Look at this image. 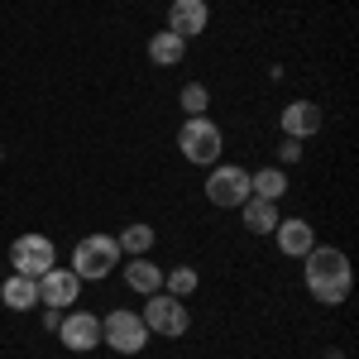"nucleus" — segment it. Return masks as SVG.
<instances>
[{
    "label": "nucleus",
    "instance_id": "obj_1",
    "mask_svg": "<svg viewBox=\"0 0 359 359\" xmlns=\"http://www.w3.org/2000/svg\"><path fill=\"white\" fill-rule=\"evenodd\" d=\"M306 259V292L326 306H340L350 297V259L340 249H311Z\"/></svg>",
    "mask_w": 359,
    "mask_h": 359
},
{
    "label": "nucleus",
    "instance_id": "obj_2",
    "mask_svg": "<svg viewBox=\"0 0 359 359\" xmlns=\"http://www.w3.org/2000/svg\"><path fill=\"white\" fill-rule=\"evenodd\" d=\"M177 149H182V158L196 163V168L216 163V158H221V149H225L221 125H216V120H206V115H187V125L177 130Z\"/></svg>",
    "mask_w": 359,
    "mask_h": 359
},
{
    "label": "nucleus",
    "instance_id": "obj_3",
    "mask_svg": "<svg viewBox=\"0 0 359 359\" xmlns=\"http://www.w3.org/2000/svg\"><path fill=\"white\" fill-rule=\"evenodd\" d=\"M120 259H125V254L115 245V235H86V240H77V249H72V273L101 283V278L115 273Z\"/></svg>",
    "mask_w": 359,
    "mask_h": 359
},
{
    "label": "nucleus",
    "instance_id": "obj_4",
    "mask_svg": "<svg viewBox=\"0 0 359 359\" xmlns=\"http://www.w3.org/2000/svg\"><path fill=\"white\" fill-rule=\"evenodd\" d=\"M101 340L111 345L115 355H139V350L149 345V326H144V316H139V311L115 306L111 316L101 321Z\"/></svg>",
    "mask_w": 359,
    "mask_h": 359
},
{
    "label": "nucleus",
    "instance_id": "obj_5",
    "mask_svg": "<svg viewBox=\"0 0 359 359\" xmlns=\"http://www.w3.org/2000/svg\"><path fill=\"white\" fill-rule=\"evenodd\" d=\"M144 326H149V335H187V326H192V316H187V306H182V297H163V292H149V302H144Z\"/></svg>",
    "mask_w": 359,
    "mask_h": 359
},
{
    "label": "nucleus",
    "instance_id": "obj_6",
    "mask_svg": "<svg viewBox=\"0 0 359 359\" xmlns=\"http://www.w3.org/2000/svg\"><path fill=\"white\" fill-rule=\"evenodd\" d=\"M10 264H15V273H25V278H43L57 264V249L48 235H20L10 245Z\"/></svg>",
    "mask_w": 359,
    "mask_h": 359
},
{
    "label": "nucleus",
    "instance_id": "obj_7",
    "mask_svg": "<svg viewBox=\"0 0 359 359\" xmlns=\"http://www.w3.org/2000/svg\"><path fill=\"white\" fill-rule=\"evenodd\" d=\"M206 201L211 206H245L249 201V172L235 163H221L206 177Z\"/></svg>",
    "mask_w": 359,
    "mask_h": 359
},
{
    "label": "nucleus",
    "instance_id": "obj_8",
    "mask_svg": "<svg viewBox=\"0 0 359 359\" xmlns=\"http://www.w3.org/2000/svg\"><path fill=\"white\" fill-rule=\"evenodd\" d=\"M57 340H62V350H96L101 345V316H91V311H67L62 316V326H57Z\"/></svg>",
    "mask_w": 359,
    "mask_h": 359
},
{
    "label": "nucleus",
    "instance_id": "obj_9",
    "mask_svg": "<svg viewBox=\"0 0 359 359\" xmlns=\"http://www.w3.org/2000/svg\"><path fill=\"white\" fill-rule=\"evenodd\" d=\"M34 283H39V302L57 306V311H62V306H72V302H77V292H82V278L72 273V269H57V264L43 278H34Z\"/></svg>",
    "mask_w": 359,
    "mask_h": 359
},
{
    "label": "nucleus",
    "instance_id": "obj_10",
    "mask_svg": "<svg viewBox=\"0 0 359 359\" xmlns=\"http://www.w3.org/2000/svg\"><path fill=\"white\" fill-rule=\"evenodd\" d=\"M206 20H211V5L206 0H172L168 5V29L182 34V39H196L206 29Z\"/></svg>",
    "mask_w": 359,
    "mask_h": 359
},
{
    "label": "nucleus",
    "instance_id": "obj_11",
    "mask_svg": "<svg viewBox=\"0 0 359 359\" xmlns=\"http://www.w3.org/2000/svg\"><path fill=\"white\" fill-rule=\"evenodd\" d=\"M273 240H278V249L287 254V259H302V254H311L316 249V235H311V221H278L273 225Z\"/></svg>",
    "mask_w": 359,
    "mask_h": 359
},
{
    "label": "nucleus",
    "instance_id": "obj_12",
    "mask_svg": "<svg viewBox=\"0 0 359 359\" xmlns=\"http://www.w3.org/2000/svg\"><path fill=\"white\" fill-rule=\"evenodd\" d=\"M321 130V106L316 101H292L283 106V135L287 139H311Z\"/></svg>",
    "mask_w": 359,
    "mask_h": 359
},
{
    "label": "nucleus",
    "instance_id": "obj_13",
    "mask_svg": "<svg viewBox=\"0 0 359 359\" xmlns=\"http://www.w3.org/2000/svg\"><path fill=\"white\" fill-rule=\"evenodd\" d=\"M240 216H245L249 235H273V225L283 221L278 216V201H264V196H249L245 206H240Z\"/></svg>",
    "mask_w": 359,
    "mask_h": 359
},
{
    "label": "nucleus",
    "instance_id": "obj_14",
    "mask_svg": "<svg viewBox=\"0 0 359 359\" xmlns=\"http://www.w3.org/2000/svg\"><path fill=\"white\" fill-rule=\"evenodd\" d=\"M125 283L135 287L139 297H149V292H158V287H163V273H158V264H154V259H144V254H139V259H125Z\"/></svg>",
    "mask_w": 359,
    "mask_h": 359
},
{
    "label": "nucleus",
    "instance_id": "obj_15",
    "mask_svg": "<svg viewBox=\"0 0 359 359\" xmlns=\"http://www.w3.org/2000/svg\"><path fill=\"white\" fill-rule=\"evenodd\" d=\"M149 57H154L158 67H177V62L187 57V39L172 34V29H158V34L149 39Z\"/></svg>",
    "mask_w": 359,
    "mask_h": 359
},
{
    "label": "nucleus",
    "instance_id": "obj_16",
    "mask_svg": "<svg viewBox=\"0 0 359 359\" xmlns=\"http://www.w3.org/2000/svg\"><path fill=\"white\" fill-rule=\"evenodd\" d=\"M0 302L10 306V311H29V306H39V283L25 273L5 278V287H0Z\"/></svg>",
    "mask_w": 359,
    "mask_h": 359
},
{
    "label": "nucleus",
    "instance_id": "obj_17",
    "mask_svg": "<svg viewBox=\"0 0 359 359\" xmlns=\"http://www.w3.org/2000/svg\"><path fill=\"white\" fill-rule=\"evenodd\" d=\"M283 192H287V172H283V168H259V172H249V196L278 201Z\"/></svg>",
    "mask_w": 359,
    "mask_h": 359
},
{
    "label": "nucleus",
    "instance_id": "obj_18",
    "mask_svg": "<svg viewBox=\"0 0 359 359\" xmlns=\"http://www.w3.org/2000/svg\"><path fill=\"white\" fill-rule=\"evenodd\" d=\"M115 245H120V254H125V259H139V254H149V249H154V225H144V221L125 225V235H120Z\"/></svg>",
    "mask_w": 359,
    "mask_h": 359
},
{
    "label": "nucleus",
    "instance_id": "obj_19",
    "mask_svg": "<svg viewBox=\"0 0 359 359\" xmlns=\"http://www.w3.org/2000/svg\"><path fill=\"white\" fill-rule=\"evenodd\" d=\"M196 269H187V264H177L172 273H163V287H168V297H192L196 292Z\"/></svg>",
    "mask_w": 359,
    "mask_h": 359
},
{
    "label": "nucleus",
    "instance_id": "obj_20",
    "mask_svg": "<svg viewBox=\"0 0 359 359\" xmlns=\"http://www.w3.org/2000/svg\"><path fill=\"white\" fill-rule=\"evenodd\" d=\"M206 106H211V91H206L201 82L182 86V111H187V115H206Z\"/></svg>",
    "mask_w": 359,
    "mask_h": 359
},
{
    "label": "nucleus",
    "instance_id": "obj_21",
    "mask_svg": "<svg viewBox=\"0 0 359 359\" xmlns=\"http://www.w3.org/2000/svg\"><path fill=\"white\" fill-rule=\"evenodd\" d=\"M278 158H283V163H297V158H302V144H297V139L278 144Z\"/></svg>",
    "mask_w": 359,
    "mask_h": 359
},
{
    "label": "nucleus",
    "instance_id": "obj_22",
    "mask_svg": "<svg viewBox=\"0 0 359 359\" xmlns=\"http://www.w3.org/2000/svg\"><path fill=\"white\" fill-rule=\"evenodd\" d=\"M57 326H62V311H57V306H48V311H43V331L57 335Z\"/></svg>",
    "mask_w": 359,
    "mask_h": 359
},
{
    "label": "nucleus",
    "instance_id": "obj_23",
    "mask_svg": "<svg viewBox=\"0 0 359 359\" xmlns=\"http://www.w3.org/2000/svg\"><path fill=\"white\" fill-rule=\"evenodd\" d=\"M0 154H5V149H0Z\"/></svg>",
    "mask_w": 359,
    "mask_h": 359
}]
</instances>
